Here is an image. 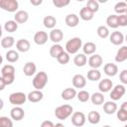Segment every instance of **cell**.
I'll return each instance as SVG.
<instances>
[{
  "label": "cell",
  "instance_id": "36",
  "mask_svg": "<svg viewBox=\"0 0 127 127\" xmlns=\"http://www.w3.org/2000/svg\"><path fill=\"white\" fill-rule=\"evenodd\" d=\"M96 33H97L98 37L101 38V39H106V38H108V37L110 36V32H109L108 27L103 26V25H102V26H99V27L97 28Z\"/></svg>",
  "mask_w": 127,
  "mask_h": 127
},
{
  "label": "cell",
  "instance_id": "32",
  "mask_svg": "<svg viewBox=\"0 0 127 127\" xmlns=\"http://www.w3.org/2000/svg\"><path fill=\"white\" fill-rule=\"evenodd\" d=\"M4 30L8 33H14L18 30V23L15 20H9L4 24Z\"/></svg>",
  "mask_w": 127,
  "mask_h": 127
},
{
  "label": "cell",
  "instance_id": "30",
  "mask_svg": "<svg viewBox=\"0 0 127 127\" xmlns=\"http://www.w3.org/2000/svg\"><path fill=\"white\" fill-rule=\"evenodd\" d=\"M106 24H107V27H109V28H112V29L118 28L119 27V24H118V15H115V14L109 15L106 18Z\"/></svg>",
  "mask_w": 127,
  "mask_h": 127
},
{
  "label": "cell",
  "instance_id": "56",
  "mask_svg": "<svg viewBox=\"0 0 127 127\" xmlns=\"http://www.w3.org/2000/svg\"><path fill=\"white\" fill-rule=\"evenodd\" d=\"M124 127H127V124H126V125H125V126H124Z\"/></svg>",
  "mask_w": 127,
  "mask_h": 127
},
{
  "label": "cell",
  "instance_id": "21",
  "mask_svg": "<svg viewBox=\"0 0 127 127\" xmlns=\"http://www.w3.org/2000/svg\"><path fill=\"white\" fill-rule=\"evenodd\" d=\"M64 22L66 24L67 27H70V28H74L78 25L79 23V18L76 14H68L65 16V19H64Z\"/></svg>",
  "mask_w": 127,
  "mask_h": 127
},
{
  "label": "cell",
  "instance_id": "16",
  "mask_svg": "<svg viewBox=\"0 0 127 127\" xmlns=\"http://www.w3.org/2000/svg\"><path fill=\"white\" fill-rule=\"evenodd\" d=\"M43 97H44V93L42 92V90H37V89L32 90L27 94L28 100L32 103H37V102L41 101L43 99Z\"/></svg>",
  "mask_w": 127,
  "mask_h": 127
},
{
  "label": "cell",
  "instance_id": "4",
  "mask_svg": "<svg viewBox=\"0 0 127 127\" xmlns=\"http://www.w3.org/2000/svg\"><path fill=\"white\" fill-rule=\"evenodd\" d=\"M26 100H28L27 94L21 91L13 92L9 95V102L14 106H21L26 102Z\"/></svg>",
  "mask_w": 127,
  "mask_h": 127
},
{
  "label": "cell",
  "instance_id": "5",
  "mask_svg": "<svg viewBox=\"0 0 127 127\" xmlns=\"http://www.w3.org/2000/svg\"><path fill=\"white\" fill-rule=\"evenodd\" d=\"M0 8L10 13H16L18 12L19 3L17 0H0Z\"/></svg>",
  "mask_w": 127,
  "mask_h": 127
},
{
  "label": "cell",
  "instance_id": "48",
  "mask_svg": "<svg viewBox=\"0 0 127 127\" xmlns=\"http://www.w3.org/2000/svg\"><path fill=\"white\" fill-rule=\"evenodd\" d=\"M41 127H55V124L50 120H45L42 122Z\"/></svg>",
  "mask_w": 127,
  "mask_h": 127
},
{
  "label": "cell",
  "instance_id": "53",
  "mask_svg": "<svg viewBox=\"0 0 127 127\" xmlns=\"http://www.w3.org/2000/svg\"><path fill=\"white\" fill-rule=\"evenodd\" d=\"M102 127H111L110 125H104V126H102Z\"/></svg>",
  "mask_w": 127,
  "mask_h": 127
},
{
  "label": "cell",
  "instance_id": "20",
  "mask_svg": "<svg viewBox=\"0 0 127 127\" xmlns=\"http://www.w3.org/2000/svg\"><path fill=\"white\" fill-rule=\"evenodd\" d=\"M14 20L18 24H24L29 20V13L25 10H19L14 15Z\"/></svg>",
  "mask_w": 127,
  "mask_h": 127
},
{
  "label": "cell",
  "instance_id": "37",
  "mask_svg": "<svg viewBox=\"0 0 127 127\" xmlns=\"http://www.w3.org/2000/svg\"><path fill=\"white\" fill-rule=\"evenodd\" d=\"M126 10H127V3L124 2V1H120V2H117L114 6V11L119 14V15H122V14H125L126 13Z\"/></svg>",
  "mask_w": 127,
  "mask_h": 127
},
{
  "label": "cell",
  "instance_id": "19",
  "mask_svg": "<svg viewBox=\"0 0 127 127\" xmlns=\"http://www.w3.org/2000/svg\"><path fill=\"white\" fill-rule=\"evenodd\" d=\"M77 95V92L75 90L74 87H67V88H64L62 93H61V96L64 100H71L73 99L75 96Z\"/></svg>",
  "mask_w": 127,
  "mask_h": 127
},
{
  "label": "cell",
  "instance_id": "57",
  "mask_svg": "<svg viewBox=\"0 0 127 127\" xmlns=\"http://www.w3.org/2000/svg\"><path fill=\"white\" fill-rule=\"evenodd\" d=\"M125 2H126V3H127V0H126V1H125Z\"/></svg>",
  "mask_w": 127,
  "mask_h": 127
},
{
  "label": "cell",
  "instance_id": "13",
  "mask_svg": "<svg viewBox=\"0 0 127 127\" xmlns=\"http://www.w3.org/2000/svg\"><path fill=\"white\" fill-rule=\"evenodd\" d=\"M49 37H50V40L54 43V44H59L63 39H64V33L61 29H53L51 30L50 34H49Z\"/></svg>",
  "mask_w": 127,
  "mask_h": 127
},
{
  "label": "cell",
  "instance_id": "50",
  "mask_svg": "<svg viewBox=\"0 0 127 127\" xmlns=\"http://www.w3.org/2000/svg\"><path fill=\"white\" fill-rule=\"evenodd\" d=\"M6 85H7V84H6V82L4 81V79H3L2 77H0V90H4V88H5Z\"/></svg>",
  "mask_w": 127,
  "mask_h": 127
},
{
  "label": "cell",
  "instance_id": "24",
  "mask_svg": "<svg viewBox=\"0 0 127 127\" xmlns=\"http://www.w3.org/2000/svg\"><path fill=\"white\" fill-rule=\"evenodd\" d=\"M96 45L93 42H86L82 46V51L85 56H92L96 51Z\"/></svg>",
  "mask_w": 127,
  "mask_h": 127
},
{
  "label": "cell",
  "instance_id": "22",
  "mask_svg": "<svg viewBox=\"0 0 127 127\" xmlns=\"http://www.w3.org/2000/svg\"><path fill=\"white\" fill-rule=\"evenodd\" d=\"M103 111L108 114V115H111L115 112H117V104L113 101V100H110V101H106L103 103Z\"/></svg>",
  "mask_w": 127,
  "mask_h": 127
},
{
  "label": "cell",
  "instance_id": "27",
  "mask_svg": "<svg viewBox=\"0 0 127 127\" xmlns=\"http://www.w3.org/2000/svg\"><path fill=\"white\" fill-rule=\"evenodd\" d=\"M43 24L47 29L53 30L57 25V19L52 15H48L43 19Z\"/></svg>",
  "mask_w": 127,
  "mask_h": 127
},
{
  "label": "cell",
  "instance_id": "51",
  "mask_svg": "<svg viewBox=\"0 0 127 127\" xmlns=\"http://www.w3.org/2000/svg\"><path fill=\"white\" fill-rule=\"evenodd\" d=\"M120 108H121V109H123V110H125V111H127V101L123 102V103L121 104Z\"/></svg>",
  "mask_w": 127,
  "mask_h": 127
},
{
  "label": "cell",
  "instance_id": "29",
  "mask_svg": "<svg viewBox=\"0 0 127 127\" xmlns=\"http://www.w3.org/2000/svg\"><path fill=\"white\" fill-rule=\"evenodd\" d=\"M86 63H87V58L84 54H77L73 59V64L78 67L84 66Z\"/></svg>",
  "mask_w": 127,
  "mask_h": 127
},
{
  "label": "cell",
  "instance_id": "33",
  "mask_svg": "<svg viewBox=\"0 0 127 127\" xmlns=\"http://www.w3.org/2000/svg\"><path fill=\"white\" fill-rule=\"evenodd\" d=\"M5 59L7 60V62L13 64V63H16L18 60H19V53L18 51H15V50H9L6 55H5Z\"/></svg>",
  "mask_w": 127,
  "mask_h": 127
},
{
  "label": "cell",
  "instance_id": "9",
  "mask_svg": "<svg viewBox=\"0 0 127 127\" xmlns=\"http://www.w3.org/2000/svg\"><path fill=\"white\" fill-rule=\"evenodd\" d=\"M50 37L48 36V33L45 31H38L36 32V34L34 35V42L36 45L39 46H43L48 42V39Z\"/></svg>",
  "mask_w": 127,
  "mask_h": 127
},
{
  "label": "cell",
  "instance_id": "43",
  "mask_svg": "<svg viewBox=\"0 0 127 127\" xmlns=\"http://www.w3.org/2000/svg\"><path fill=\"white\" fill-rule=\"evenodd\" d=\"M116 115H117V118L119 121H121V122L127 121V111L119 108V110H117V112H116Z\"/></svg>",
  "mask_w": 127,
  "mask_h": 127
},
{
  "label": "cell",
  "instance_id": "3",
  "mask_svg": "<svg viewBox=\"0 0 127 127\" xmlns=\"http://www.w3.org/2000/svg\"><path fill=\"white\" fill-rule=\"evenodd\" d=\"M33 86L35 89L37 90H42L46 84L48 83V74L45 71H39L35 74L34 78H33Z\"/></svg>",
  "mask_w": 127,
  "mask_h": 127
},
{
  "label": "cell",
  "instance_id": "15",
  "mask_svg": "<svg viewBox=\"0 0 127 127\" xmlns=\"http://www.w3.org/2000/svg\"><path fill=\"white\" fill-rule=\"evenodd\" d=\"M103 71L108 76H115L118 73V66L116 64L113 63H107L103 66Z\"/></svg>",
  "mask_w": 127,
  "mask_h": 127
},
{
  "label": "cell",
  "instance_id": "6",
  "mask_svg": "<svg viewBox=\"0 0 127 127\" xmlns=\"http://www.w3.org/2000/svg\"><path fill=\"white\" fill-rule=\"evenodd\" d=\"M125 92H126V88H125V86L123 84H116L112 88L109 96H110L111 100L116 101V100L121 99L123 97V95L125 94Z\"/></svg>",
  "mask_w": 127,
  "mask_h": 127
},
{
  "label": "cell",
  "instance_id": "42",
  "mask_svg": "<svg viewBox=\"0 0 127 127\" xmlns=\"http://www.w3.org/2000/svg\"><path fill=\"white\" fill-rule=\"evenodd\" d=\"M69 60H70L69 54H67L66 52H64V53L57 59V61H58L59 64H66L69 62Z\"/></svg>",
  "mask_w": 127,
  "mask_h": 127
},
{
  "label": "cell",
  "instance_id": "38",
  "mask_svg": "<svg viewBox=\"0 0 127 127\" xmlns=\"http://www.w3.org/2000/svg\"><path fill=\"white\" fill-rule=\"evenodd\" d=\"M91 12L93 13H96L98 10H99V3L97 0H88L86 2V6Z\"/></svg>",
  "mask_w": 127,
  "mask_h": 127
},
{
  "label": "cell",
  "instance_id": "46",
  "mask_svg": "<svg viewBox=\"0 0 127 127\" xmlns=\"http://www.w3.org/2000/svg\"><path fill=\"white\" fill-rule=\"evenodd\" d=\"M118 24H119V27H126L127 26V16L125 14L118 15Z\"/></svg>",
  "mask_w": 127,
  "mask_h": 127
},
{
  "label": "cell",
  "instance_id": "10",
  "mask_svg": "<svg viewBox=\"0 0 127 127\" xmlns=\"http://www.w3.org/2000/svg\"><path fill=\"white\" fill-rule=\"evenodd\" d=\"M109 41H110V43H112L113 45L119 46V45H121V44L125 41V37H124V35H123L121 32H119V31H114V32H112V33L110 34V36H109Z\"/></svg>",
  "mask_w": 127,
  "mask_h": 127
},
{
  "label": "cell",
  "instance_id": "11",
  "mask_svg": "<svg viewBox=\"0 0 127 127\" xmlns=\"http://www.w3.org/2000/svg\"><path fill=\"white\" fill-rule=\"evenodd\" d=\"M112 88H113V82L109 78H103L98 83V89L102 93L109 92L110 90H112Z\"/></svg>",
  "mask_w": 127,
  "mask_h": 127
},
{
  "label": "cell",
  "instance_id": "8",
  "mask_svg": "<svg viewBox=\"0 0 127 127\" xmlns=\"http://www.w3.org/2000/svg\"><path fill=\"white\" fill-rule=\"evenodd\" d=\"M88 65L91 67V68H95V69H98V67H100L102 65V63H103V59L100 55H97V54H94L92 56L89 57L88 61Z\"/></svg>",
  "mask_w": 127,
  "mask_h": 127
},
{
  "label": "cell",
  "instance_id": "35",
  "mask_svg": "<svg viewBox=\"0 0 127 127\" xmlns=\"http://www.w3.org/2000/svg\"><path fill=\"white\" fill-rule=\"evenodd\" d=\"M15 44V39L12 36H6L1 40V47L3 49H9L12 48Z\"/></svg>",
  "mask_w": 127,
  "mask_h": 127
},
{
  "label": "cell",
  "instance_id": "23",
  "mask_svg": "<svg viewBox=\"0 0 127 127\" xmlns=\"http://www.w3.org/2000/svg\"><path fill=\"white\" fill-rule=\"evenodd\" d=\"M127 60V46H122L116 53L115 62L116 63H123Z\"/></svg>",
  "mask_w": 127,
  "mask_h": 127
},
{
  "label": "cell",
  "instance_id": "47",
  "mask_svg": "<svg viewBox=\"0 0 127 127\" xmlns=\"http://www.w3.org/2000/svg\"><path fill=\"white\" fill-rule=\"evenodd\" d=\"M119 79L122 84H127V69H123L119 74Z\"/></svg>",
  "mask_w": 127,
  "mask_h": 127
},
{
  "label": "cell",
  "instance_id": "39",
  "mask_svg": "<svg viewBox=\"0 0 127 127\" xmlns=\"http://www.w3.org/2000/svg\"><path fill=\"white\" fill-rule=\"evenodd\" d=\"M77 99L80 101V102H87L89 99H90V94L88 91L86 90H79L77 92V95H76Z\"/></svg>",
  "mask_w": 127,
  "mask_h": 127
},
{
  "label": "cell",
  "instance_id": "28",
  "mask_svg": "<svg viewBox=\"0 0 127 127\" xmlns=\"http://www.w3.org/2000/svg\"><path fill=\"white\" fill-rule=\"evenodd\" d=\"M104 95L102 92H94L90 95V100L94 105H101L104 103Z\"/></svg>",
  "mask_w": 127,
  "mask_h": 127
},
{
  "label": "cell",
  "instance_id": "14",
  "mask_svg": "<svg viewBox=\"0 0 127 127\" xmlns=\"http://www.w3.org/2000/svg\"><path fill=\"white\" fill-rule=\"evenodd\" d=\"M71 82H72V85H73L74 88H79V89H81V88H83V87L85 86V84H86V78H85L82 74L77 73V74H74V75H73Z\"/></svg>",
  "mask_w": 127,
  "mask_h": 127
},
{
  "label": "cell",
  "instance_id": "26",
  "mask_svg": "<svg viewBox=\"0 0 127 127\" xmlns=\"http://www.w3.org/2000/svg\"><path fill=\"white\" fill-rule=\"evenodd\" d=\"M94 17V13L91 12L87 7H83L79 11V18L83 21H90Z\"/></svg>",
  "mask_w": 127,
  "mask_h": 127
},
{
  "label": "cell",
  "instance_id": "55",
  "mask_svg": "<svg viewBox=\"0 0 127 127\" xmlns=\"http://www.w3.org/2000/svg\"><path fill=\"white\" fill-rule=\"evenodd\" d=\"M125 15H126V16H127V10H126V13H125Z\"/></svg>",
  "mask_w": 127,
  "mask_h": 127
},
{
  "label": "cell",
  "instance_id": "44",
  "mask_svg": "<svg viewBox=\"0 0 127 127\" xmlns=\"http://www.w3.org/2000/svg\"><path fill=\"white\" fill-rule=\"evenodd\" d=\"M70 3L69 0H53V4L58 8H63Z\"/></svg>",
  "mask_w": 127,
  "mask_h": 127
},
{
  "label": "cell",
  "instance_id": "31",
  "mask_svg": "<svg viewBox=\"0 0 127 127\" xmlns=\"http://www.w3.org/2000/svg\"><path fill=\"white\" fill-rule=\"evenodd\" d=\"M100 119H101V116H100L99 112L94 111V110L89 111V113H88V115H87V120H88L89 123H91V124H93V125L98 124V123L100 122Z\"/></svg>",
  "mask_w": 127,
  "mask_h": 127
},
{
  "label": "cell",
  "instance_id": "25",
  "mask_svg": "<svg viewBox=\"0 0 127 127\" xmlns=\"http://www.w3.org/2000/svg\"><path fill=\"white\" fill-rule=\"evenodd\" d=\"M64 52V48L60 44H54L50 48V56L52 58H54V59H58Z\"/></svg>",
  "mask_w": 127,
  "mask_h": 127
},
{
  "label": "cell",
  "instance_id": "41",
  "mask_svg": "<svg viewBox=\"0 0 127 127\" xmlns=\"http://www.w3.org/2000/svg\"><path fill=\"white\" fill-rule=\"evenodd\" d=\"M0 127H13L12 119L8 118L7 116H1L0 117Z\"/></svg>",
  "mask_w": 127,
  "mask_h": 127
},
{
  "label": "cell",
  "instance_id": "40",
  "mask_svg": "<svg viewBox=\"0 0 127 127\" xmlns=\"http://www.w3.org/2000/svg\"><path fill=\"white\" fill-rule=\"evenodd\" d=\"M6 74H15V67L12 64H5L1 68V75Z\"/></svg>",
  "mask_w": 127,
  "mask_h": 127
},
{
  "label": "cell",
  "instance_id": "18",
  "mask_svg": "<svg viewBox=\"0 0 127 127\" xmlns=\"http://www.w3.org/2000/svg\"><path fill=\"white\" fill-rule=\"evenodd\" d=\"M37 71V65L33 62H27L23 66V72L26 76H32Z\"/></svg>",
  "mask_w": 127,
  "mask_h": 127
},
{
  "label": "cell",
  "instance_id": "49",
  "mask_svg": "<svg viewBox=\"0 0 127 127\" xmlns=\"http://www.w3.org/2000/svg\"><path fill=\"white\" fill-rule=\"evenodd\" d=\"M30 3L32 5H34V6H39V5H41L43 3V1L42 0H31Z\"/></svg>",
  "mask_w": 127,
  "mask_h": 127
},
{
  "label": "cell",
  "instance_id": "52",
  "mask_svg": "<svg viewBox=\"0 0 127 127\" xmlns=\"http://www.w3.org/2000/svg\"><path fill=\"white\" fill-rule=\"evenodd\" d=\"M55 127H65V126L62 123H57V124H55Z\"/></svg>",
  "mask_w": 127,
  "mask_h": 127
},
{
  "label": "cell",
  "instance_id": "2",
  "mask_svg": "<svg viewBox=\"0 0 127 127\" xmlns=\"http://www.w3.org/2000/svg\"><path fill=\"white\" fill-rule=\"evenodd\" d=\"M73 113V108L69 104H63L55 109V115L60 120H65Z\"/></svg>",
  "mask_w": 127,
  "mask_h": 127
},
{
  "label": "cell",
  "instance_id": "1",
  "mask_svg": "<svg viewBox=\"0 0 127 127\" xmlns=\"http://www.w3.org/2000/svg\"><path fill=\"white\" fill-rule=\"evenodd\" d=\"M82 40L79 37H73L65 43V52L69 55L77 54V52L82 49Z\"/></svg>",
  "mask_w": 127,
  "mask_h": 127
},
{
  "label": "cell",
  "instance_id": "45",
  "mask_svg": "<svg viewBox=\"0 0 127 127\" xmlns=\"http://www.w3.org/2000/svg\"><path fill=\"white\" fill-rule=\"evenodd\" d=\"M1 77L4 79L7 85H10L14 82L15 80V74H6V75H1Z\"/></svg>",
  "mask_w": 127,
  "mask_h": 127
},
{
  "label": "cell",
  "instance_id": "54",
  "mask_svg": "<svg viewBox=\"0 0 127 127\" xmlns=\"http://www.w3.org/2000/svg\"><path fill=\"white\" fill-rule=\"evenodd\" d=\"M125 41L127 42V34H126V36H125Z\"/></svg>",
  "mask_w": 127,
  "mask_h": 127
},
{
  "label": "cell",
  "instance_id": "7",
  "mask_svg": "<svg viewBox=\"0 0 127 127\" xmlns=\"http://www.w3.org/2000/svg\"><path fill=\"white\" fill-rule=\"evenodd\" d=\"M86 117L83 112L81 111H75L71 115V124L75 127H81L85 124Z\"/></svg>",
  "mask_w": 127,
  "mask_h": 127
},
{
  "label": "cell",
  "instance_id": "12",
  "mask_svg": "<svg viewBox=\"0 0 127 127\" xmlns=\"http://www.w3.org/2000/svg\"><path fill=\"white\" fill-rule=\"evenodd\" d=\"M10 116H11V119L15 121H20L24 118L25 111L21 106H14L10 111Z\"/></svg>",
  "mask_w": 127,
  "mask_h": 127
},
{
  "label": "cell",
  "instance_id": "17",
  "mask_svg": "<svg viewBox=\"0 0 127 127\" xmlns=\"http://www.w3.org/2000/svg\"><path fill=\"white\" fill-rule=\"evenodd\" d=\"M31 48V44L27 39H20L16 42V49L18 52L27 53Z\"/></svg>",
  "mask_w": 127,
  "mask_h": 127
},
{
  "label": "cell",
  "instance_id": "34",
  "mask_svg": "<svg viewBox=\"0 0 127 127\" xmlns=\"http://www.w3.org/2000/svg\"><path fill=\"white\" fill-rule=\"evenodd\" d=\"M101 78V72L98 69L91 68L87 71V79L90 81H98Z\"/></svg>",
  "mask_w": 127,
  "mask_h": 127
}]
</instances>
